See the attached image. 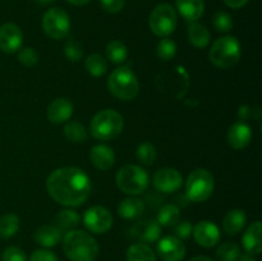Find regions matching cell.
<instances>
[{
  "label": "cell",
  "mask_w": 262,
  "mask_h": 261,
  "mask_svg": "<svg viewBox=\"0 0 262 261\" xmlns=\"http://www.w3.org/2000/svg\"><path fill=\"white\" fill-rule=\"evenodd\" d=\"M46 188L54 201L67 207L81 206L89 199L91 181L82 169L64 166L51 171Z\"/></svg>",
  "instance_id": "1"
},
{
  "label": "cell",
  "mask_w": 262,
  "mask_h": 261,
  "mask_svg": "<svg viewBox=\"0 0 262 261\" xmlns=\"http://www.w3.org/2000/svg\"><path fill=\"white\" fill-rule=\"evenodd\" d=\"M63 250L72 261H95L99 256V245L84 230L72 229L64 235Z\"/></svg>",
  "instance_id": "2"
},
{
  "label": "cell",
  "mask_w": 262,
  "mask_h": 261,
  "mask_svg": "<svg viewBox=\"0 0 262 261\" xmlns=\"http://www.w3.org/2000/svg\"><path fill=\"white\" fill-rule=\"evenodd\" d=\"M124 120L122 114L114 109H104L97 113L91 120L92 136L100 141H110L122 133Z\"/></svg>",
  "instance_id": "3"
},
{
  "label": "cell",
  "mask_w": 262,
  "mask_h": 261,
  "mask_svg": "<svg viewBox=\"0 0 262 261\" xmlns=\"http://www.w3.org/2000/svg\"><path fill=\"white\" fill-rule=\"evenodd\" d=\"M109 91L123 101L133 100L140 91V83L136 74L128 67H119L110 73L107 79Z\"/></svg>",
  "instance_id": "4"
},
{
  "label": "cell",
  "mask_w": 262,
  "mask_h": 261,
  "mask_svg": "<svg viewBox=\"0 0 262 261\" xmlns=\"http://www.w3.org/2000/svg\"><path fill=\"white\" fill-rule=\"evenodd\" d=\"M241 53L239 41L234 36H224L212 44L209 58L217 68L229 69L239 61Z\"/></svg>",
  "instance_id": "5"
},
{
  "label": "cell",
  "mask_w": 262,
  "mask_h": 261,
  "mask_svg": "<svg viewBox=\"0 0 262 261\" xmlns=\"http://www.w3.org/2000/svg\"><path fill=\"white\" fill-rule=\"evenodd\" d=\"M117 186L118 188L125 194H140L146 191L148 187V174L147 171L140 165L128 164L120 168L117 173Z\"/></svg>",
  "instance_id": "6"
},
{
  "label": "cell",
  "mask_w": 262,
  "mask_h": 261,
  "mask_svg": "<svg viewBox=\"0 0 262 261\" xmlns=\"http://www.w3.org/2000/svg\"><path fill=\"white\" fill-rule=\"evenodd\" d=\"M214 192V177L207 169L199 168L192 171L186 182V194L189 201L204 202Z\"/></svg>",
  "instance_id": "7"
},
{
  "label": "cell",
  "mask_w": 262,
  "mask_h": 261,
  "mask_svg": "<svg viewBox=\"0 0 262 261\" xmlns=\"http://www.w3.org/2000/svg\"><path fill=\"white\" fill-rule=\"evenodd\" d=\"M178 25V15L170 4H159L154 8L148 18L150 30L160 37H168L176 31Z\"/></svg>",
  "instance_id": "8"
},
{
  "label": "cell",
  "mask_w": 262,
  "mask_h": 261,
  "mask_svg": "<svg viewBox=\"0 0 262 261\" xmlns=\"http://www.w3.org/2000/svg\"><path fill=\"white\" fill-rule=\"evenodd\" d=\"M42 30L46 36L53 40H61L68 36L71 30V19L61 8H51L42 17Z\"/></svg>",
  "instance_id": "9"
},
{
  "label": "cell",
  "mask_w": 262,
  "mask_h": 261,
  "mask_svg": "<svg viewBox=\"0 0 262 261\" xmlns=\"http://www.w3.org/2000/svg\"><path fill=\"white\" fill-rule=\"evenodd\" d=\"M83 224L95 234H104L112 228L113 216L104 206H92L83 215Z\"/></svg>",
  "instance_id": "10"
},
{
  "label": "cell",
  "mask_w": 262,
  "mask_h": 261,
  "mask_svg": "<svg viewBox=\"0 0 262 261\" xmlns=\"http://www.w3.org/2000/svg\"><path fill=\"white\" fill-rule=\"evenodd\" d=\"M154 187L163 193H174L183 184L182 174L174 168H163L154 174Z\"/></svg>",
  "instance_id": "11"
},
{
  "label": "cell",
  "mask_w": 262,
  "mask_h": 261,
  "mask_svg": "<svg viewBox=\"0 0 262 261\" xmlns=\"http://www.w3.org/2000/svg\"><path fill=\"white\" fill-rule=\"evenodd\" d=\"M23 44V33L14 23H4L0 26V50L3 53H17Z\"/></svg>",
  "instance_id": "12"
},
{
  "label": "cell",
  "mask_w": 262,
  "mask_h": 261,
  "mask_svg": "<svg viewBox=\"0 0 262 261\" xmlns=\"http://www.w3.org/2000/svg\"><path fill=\"white\" fill-rule=\"evenodd\" d=\"M158 255L163 261H182L186 256L183 242L176 235H166L158 242Z\"/></svg>",
  "instance_id": "13"
},
{
  "label": "cell",
  "mask_w": 262,
  "mask_h": 261,
  "mask_svg": "<svg viewBox=\"0 0 262 261\" xmlns=\"http://www.w3.org/2000/svg\"><path fill=\"white\" fill-rule=\"evenodd\" d=\"M194 241L197 245L205 248H211L216 246L220 241V229L215 223L204 220L197 223L196 227L192 230Z\"/></svg>",
  "instance_id": "14"
},
{
  "label": "cell",
  "mask_w": 262,
  "mask_h": 261,
  "mask_svg": "<svg viewBox=\"0 0 262 261\" xmlns=\"http://www.w3.org/2000/svg\"><path fill=\"white\" fill-rule=\"evenodd\" d=\"M130 235L137 238L141 243H154L158 242L161 235V225L158 220L147 219L138 222L130 228Z\"/></svg>",
  "instance_id": "15"
},
{
  "label": "cell",
  "mask_w": 262,
  "mask_h": 261,
  "mask_svg": "<svg viewBox=\"0 0 262 261\" xmlns=\"http://www.w3.org/2000/svg\"><path fill=\"white\" fill-rule=\"evenodd\" d=\"M73 114V104L69 99L66 97H59V99L53 100L48 106V119L54 124H61L67 120L71 119Z\"/></svg>",
  "instance_id": "16"
},
{
  "label": "cell",
  "mask_w": 262,
  "mask_h": 261,
  "mask_svg": "<svg viewBox=\"0 0 262 261\" xmlns=\"http://www.w3.org/2000/svg\"><path fill=\"white\" fill-rule=\"evenodd\" d=\"M251 140H252V130H251L250 125L243 120H238L229 128L228 142L235 150H242V148L247 147Z\"/></svg>",
  "instance_id": "17"
},
{
  "label": "cell",
  "mask_w": 262,
  "mask_h": 261,
  "mask_svg": "<svg viewBox=\"0 0 262 261\" xmlns=\"http://www.w3.org/2000/svg\"><path fill=\"white\" fill-rule=\"evenodd\" d=\"M90 159L94 166L99 170H109L115 163V154L110 146L96 145L90 153Z\"/></svg>",
  "instance_id": "18"
},
{
  "label": "cell",
  "mask_w": 262,
  "mask_h": 261,
  "mask_svg": "<svg viewBox=\"0 0 262 261\" xmlns=\"http://www.w3.org/2000/svg\"><path fill=\"white\" fill-rule=\"evenodd\" d=\"M243 247L247 252L258 255L262 251V223L255 222L247 228L242 238Z\"/></svg>",
  "instance_id": "19"
},
{
  "label": "cell",
  "mask_w": 262,
  "mask_h": 261,
  "mask_svg": "<svg viewBox=\"0 0 262 261\" xmlns=\"http://www.w3.org/2000/svg\"><path fill=\"white\" fill-rule=\"evenodd\" d=\"M176 7L187 22H197L205 10L204 0H176Z\"/></svg>",
  "instance_id": "20"
},
{
  "label": "cell",
  "mask_w": 262,
  "mask_h": 261,
  "mask_svg": "<svg viewBox=\"0 0 262 261\" xmlns=\"http://www.w3.org/2000/svg\"><path fill=\"white\" fill-rule=\"evenodd\" d=\"M246 222H247V216H246L243 210H230V211L227 212L224 220H223V229H224L227 234L235 235L242 232V229L246 225Z\"/></svg>",
  "instance_id": "21"
},
{
  "label": "cell",
  "mask_w": 262,
  "mask_h": 261,
  "mask_svg": "<svg viewBox=\"0 0 262 261\" xmlns=\"http://www.w3.org/2000/svg\"><path fill=\"white\" fill-rule=\"evenodd\" d=\"M33 238H35V241L40 246H42L45 248H50L60 242L61 232L59 230L58 227L46 224L36 230L35 234H33Z\"/></svg>",
  "instance_id": "22"
},
{
  "label": "cell",
  "mask_w": 262,
  "mask_h": 261,
  "mask_svg": "<svg viewBox=\"0 0 262 261\" xmlns=\"http://www.w3.org/2000/svg\"><path fill=\"white\" fill-rule=\"evenodd\" d=\"M145 211V204L142 200L136 199V197H129V199L123 200L118 206V214L123 219L132 220L137 219L142 212Z\"/></svg>",
  "instance_id": "23"
},
{
  "label": "cell",
  "mask_w": 262,
  "mask_h": 261,
  "mask_svg": "<svg viewBox=\"0 0 262 261\" xmlns=\"http://www.w3.org/2000/svg\"><path fill=\"white\" fill-rule=\"evenodd\" d=\"M187 33H188V41L194 48L204 49L210 44L209 30L201 23L189 22Z\"/></svg>",
  "instance_id": "24"
},
{
  "label": "cell",
  "mask_w": 262,
  "mask_h": 261,
  "mask_svg": "<svg viewBox=\"0 0 262 261\" xmlns=\"http://www.w3.org/2000/svg\"><path fill=\"white\" fill-rule=\"evenodd\" d=\"M127 261H156V255L146 243H135L127 250Z\"/></svg>",
  "instance_id": "25"
},
{
  "label": "cell",
  "mask_w": 262,
  "mask_h": 261,
  "mask_svg": "<svg viewBox=\"0 0 262 261\" xmlns=\"http://www.w3.org/2000/svg\"><path fill=\"white\" fill-rule=\"evenodd\" d=\"M158 223L161 227H174L181 220V210L174 204H166L159 210Z\"/></svg>",
  "instance_id": "26"
},
{
  "label": "cell",
  "mask_w": 262,
  "mask_h": 261,
  "mask_svg": "<svg viewBox=\"0 0 262 261\" xmlns=\"http://www.w3.org/2000/svg\"><path fill=\"white\" fill-rule=\"evenodd\" d=\"M84 68L91 76L102 77L107 72V61L100 54H91L84 60Z\"/></svg>",
  "instance_id": "27"
},
{
  "label": "cell",
  "mask_w": 262,
  "mask_h": 261,
  "mask_svg": "<svg viewBox=\"0 0 262 261\" xmlns=\"http://www.w3.org/2000/svg\"><path fill=\"white\" fill-rule=\"evenodd\" d=\"M19 229V217L15 214H5L0 217V238L9 240Z\"/></svg>",
  "instance_id": "28"
},
{
  "label": "cell",
  "mask_w": 262,
  "mask_h": 261,
  "mask_svg": "<svg viewBox=\"0 0 262 261\" xmlns=\"http://www.w3.org/2000/svg\"><path fill=\"white\" fill-rule=\"evenodd\" d=\"M106 58L112 63L122 64L127 60L128 58V49L122 41L114 40L107 44L106 46Z\"/></svg>",
  "instance_id": "29"
},
{
  "label": "cell",
  "mask_w": 262,
  "mask_h": 261,
  "mask_svg": "<svg viewBox=\"0 0 262 261\" xmlns=\"http://www.w3.org/2000/svg\"><path fill=\"white\" fill-rule=\"evenodd\" d=\"M79 223V215L74 210L66 209L59 211L56 215V227L59 228L60 232L63 230H71L76 228Z\"/></svg>",
  "instance_id": "30"
},
{
  "label": "cell",
  "mask_w": 262,
  "mask_h": 261,
  "mask_svg": "<svg viewBox=\"0 0 262 261\" xmlns=\"http://www.w3.org/2000/svg\"><path fill=\"white\" fill-rule=\"evenodd\" d=\"M64 135L72 142H83L87 137V129L82 123L68 122L64 127Z\"/></svg>",
  "instance_id": "31"
},
{
  "label": "cell",
  "mask_w": 262,
  "mask_h": 261,
  "mask_svg": "<svg viewBox=\"0 0 262 261\" xmlns=\"http://www.w3.org/2000/svg\"><path fill=\"white\" fill-rule=\"evenodd\" d=\"M241 248L233 242H225L216 250V257L219 261H238Z\"/></svg>",
  "instance_id": "32"
},
{
  "label": "cell",
  "mask_w": 262,
  "mask_h": 261,
  "mask_svg": "<svg viewBox=\"0 0 262 261\" xmlns=\"http://www.w3.org/2000/svg\"><path fill=\"white\" fill-rule=\"evenodd\" d=\"M136 156L143 165H152L156 159V148L152 143L143 142L136 150Z\"/></svg>",
  "instance_id": "33"
},
{
  "label": "cell",
  "mask_w": 262,
  "mask_h": 261,
  "mask_svg": "<svg viewBox=\"0 0 262 261\" xmlns=\"http://www.w3.org/2000/svg\"><path fill=\"white\" fill-rule=\"evenodd\" d=\"M156 53H158V56L161 60H171L177 54L176 42H174L173 40H170V38H163V40L158 44Z\"/></svg>",
  "instance_id": "34"
},
{
  "label": "cell",
  "mask_w": 262,
  "mask_h": 261,
  "mask_svg": "<svg viewBox=\"0 0 262 261\" xmlns=\"http://www.w3.org/2000/svg\"><path fill=\"white\" fill-rule=\"evenodd\" d=\"M64 55L68 60L77 63V61L81 60L83 58V49H82L81 44L77 42L73 38H68V41L66 42L64 46Z\"/></svg>",
  "instance_id": "35"
},
{
  "label": "cell",
  "mask_w": 262,
  "mask_h": 261,
  "mask_svg": "<svg viewBox=\"0 0 262 261\" xmlns=\"http://www.w3.org/2000/svg\"><path fill=\"white\" fill-rule=\"evenodd\" d=\"M212 23H214V27L219 32H229L233 27L232 17L227 12H223V10L215 13L214 18H212Z\"/></svg>",
  "instance_id": "36"
},
{
  "label": "cell",
  "mask_w": 262,
  "mask_h": 261,
  "mask_svg": "<svg viewBox=\"0 0 262 261\" xmlns=\"http://www.w3.org/2000/svg\"><path fill=\"white\" fill-rule=\"evenodd\" d=\"M19 53H18V60L26 67H33L37 64L38 61V55L36 53V50L31 46H26V48L19 49Z\"/></svg>",
  "instance_id": "37"
},
{
  "label": "cell",
  "mask_w": 262,
  "mask_h": 261,
  "mask_svg": "<svg viewBox=\"0 0 262 261\" xmlns=\"http://www.w3.org/2000/svg\"><path fill=\"white\" fill-rule=\"evenodd\" d=\"M2 261H27V257L20 248L10 246V247L5 248L3 252Z\"/></svg>",
  "instance_id": "38"
},
{
  "label": "cell",
  "mask_w": 262,
  "mask_h": 261,
  "mask_svg": "<svg viewBox=\"0 0 262 261\" xmlns=\"http://www.w3.org/2000/svg\"><path fill=\"white\" fill-rule=\"evenodd\" d=\"M192 230H193V227L189 222H181L177 223L174 225V233H176V237L179 238V240H187L189 238V235L192 234Z\"/></svg>",
  "instance_id": "39"
},
{
  "label": "cell",
  "mask_w": 262,
  "mask_h": 261,
  "mask_svg": "<svg viewBox=\"0 0 262 261\" xmlns=\"http://www.w3.org/2000/svg\"><path fill=\"white\" fill-rule=\"evenodd\" d=\"M30 261H59L55 253L48 250H36L31 255Z\"/></svg>",
  "instance_id": "40"
},
{
  "label": "cell",
  "mask_w": 262,
  "mask_h": 261,
  "mask_svg": "<svg viewBox=\"0 0 262 261\" xmlns=\"http://www.w3.org/2000/svg\"><path fill=\"white\" fill-rule=\"evenodd\" d=\"M104 10L109 13H119L124 8V0H100Z\"/></svg>",
  "instance_id": "41"
},
{
  "label": "cell",
  "mask_w": 262,
  "mask_h": 261,
  "mask_svg": "<svg viewBox=\"0 0 262 261\" xmlns=\"http://www.w3.org/2000/svg\"><path fill=\"white\" fill-rule=\"evenodd\" d=\"M228 7L233 8V9H239V8L245 7L250 0H223Z\"/></svg>",
  "instance_id": "42"
},
{
  "label": "cell",
  "mask_w": 262,
  "mask_h": 261,
  "mask_svg": "<svg viewBox=\"0 0 262 261\" xmlns=\"http://www.w3.org/2000/svg\"><path fill=\"white\" fill-rule=\"evenodd\" d=\"M238 261H256V255L246 251L245 253H241Z\"/></svg>",
  "instance_id": "43"
},
{
  "label": "cell",
  "mask_w": 262,
  "mask_h": 261,
  "mask_svg": "<svg viewBox=\"0 0 262 261\" xmlns=\"http://www.w3.org/2000/svg\"><path fill=\"white\" fill-rule=\"evenodd\" d=\"M68 3H71V4L73 5H77V7H82V5H86L87 3H90L91 0H67Z\"/></svg>",
  "instance_id": "44"
},
{
  "label": "cell",
  "mask_w": 262,
  "mask_h": 261,
  "mask_svg": "<svg viewBox=\"0 0 262 261\" xmlns=\"http://www.w3.org/2000/svg\"><path fill=\"white\" fill-rule=\"evenodd\" d=\"M189 261H214V260H211V258L207 257V256H196V257L191 258Z\"/></svg>",
  "instance_id": "45"
},
{
  "label": "cell",
  "mask_w": 262,
  "mask_h": 261,
  "mask_svg": "<svg viewBox=\"0 0 262 261\" xmlns=\"http://www.w3.org/2000/svg\"><path fill=\"white\" fill-rule=\"evenodd\" d=\"M36 3H38L40 5H49L51 4V3H54L55 0H35Z\"/></svg>",
  "instance_id": "46"
}]
</instances>
